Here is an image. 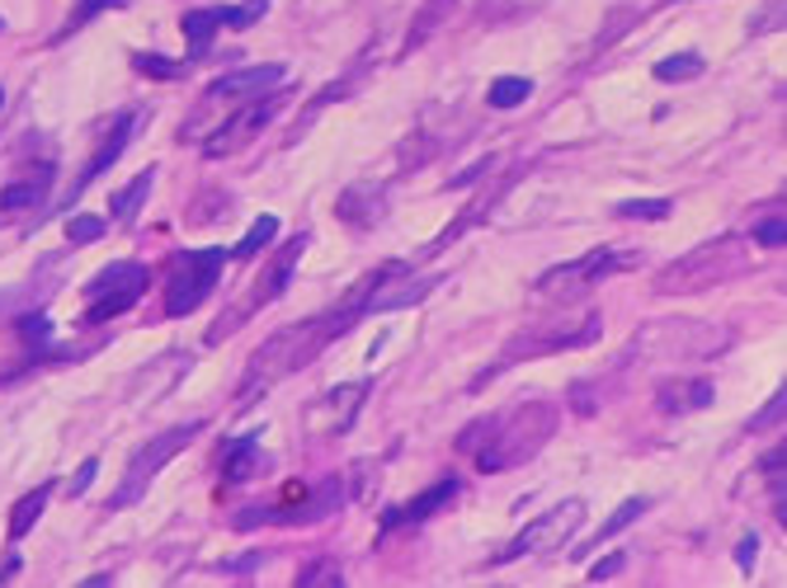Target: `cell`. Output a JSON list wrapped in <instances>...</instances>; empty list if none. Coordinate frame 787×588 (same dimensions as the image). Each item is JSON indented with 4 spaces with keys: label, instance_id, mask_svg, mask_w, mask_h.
I'll return each instance as SVG.
<instances>
[{
    "label": "cell",
    "instance_id": "cb8c5ba5",
    "mask_svg": "<svg viewBox=\"0 0 787 588\" xmlns=\"http://www.w3.org/2000/svg\"><path fill=\"white\" fill-rule=\"evenodd\" d=\"M180 29H184V39H189V47H194V57H203L208 47H213V33L217 29H226V6H208V10H189L184 20H180Z\"/></svg>",
    "mask_w": 787,
    "mask_h": 588
},
{
    "label": "cell",
    "instance_id": "484cf974",
    "mask_svg": "<svg viewBox=\"0 0 787 588\" xmlns=\"http://www.w3.org/2000/svg\"><path fill=\"white\" fill-rule=\"evenodd\" d=\"M547 0H477V20L481 24H514V20H529L538 14Z\"/></svg>",
    "mask_w": 787,
    "mask_h": 588
},
{
    "label": "cell",
    "instance_id": "1f68e13d",
    "mask_svg": "<svg viewBox=\"0 0 787 588\" xmlns=\"http://www.w3.org/2000/svg\"><path fill=\"white\" fill-rule=\"evenodd\" d=\"M66 236H72V245H95L109 236V222L95 217V212H76V217L66 222Z\"/></svg>",
    "mask_w": 787,
    "mask_h": 588
},
{
    "label": "cell",
    "instance_id": "52a82bcc",
    "mask_svg": "<svg viewBox=\"0 0 787 588\" xmlns=\"http://www.w3.org/2000/svg\"><path fill=\"white\" fill-rule=\"evenodd\" d=\"M731 344V330L703 320H656L637 334V359H712Z\"/></svg>",
    "mask_w": 787,
    "mask_h": 588
},
{
    "label": "cell",
    "instance_id": "ba28073f",
    "mask_svg": "<svg viewBox=\"0 0 787 588\" xmlns=\"http://www.w3.org/2000/svg\"><path fill=\"white\" fill-rule=\"evenodd\" d=\"M302 249H307V236H293V240H288L284 249H278L274 259H269V269L259 274L255 292L236 297L232 307H226V316L217 320V325H208V334H203V340H208V344H222V340H232V334H236L241 325H246V320H251L259 307H265V301H274V297L284 292L288 282H293V269H297V259H302Z\"/></svg>",
    "mask_w": 787,
    "mask_h": 588
},
{
    "label": "cell",
    "instance_id": "d4e9b609",
    "mask_svg": "<svg viewBox=\"0 0 787 588\" xmlns=\"http://www.w3.org/2000/svg\"><path fill=\"white\" fill-rule=\"evenodd\" d=\"M47 499H52V480H43V485L29 490L24 499H14V509H10V542H24L29 537V527L43 518Z\"/></svg>",
    "mask_w": 787,
    "mask_h": 588
},
{
    "label": "cell",
    "instance_id": "f6af8a7d",
    "mask_svg": "<svg viewBox=\"0 0 787 588\" xmlns=\"http://www.w3.org/2000/svg\"><path fill=\"white\" fill-rule=\"evenodd\" d=\"M14 575H20V556H10L6 565H0V584H6V579H14Z\"/></svg>",
    "mask_w": 787,
    "mask_h": 588
},
{
    "label": "cell",
    "instance_id": "bcb514c9",
    "mask_svg": "<svg viewBox=\"0 0 787 588\" xmlns=\"http://www.w3.org/2000/svg\"><path fill=\"white\" fill-rule=\"evenodd\" d=\"M0 104H6V95H0Z\"/></svg>",
    "mask_w": 787,
    "mask_h": 588
},
{
    "label": "cell",
    "instance_id": "83f0119b",
    "mask_svg": "<svg viewBox=\"0 0 787 588\" xmlns=\"http://www.w3.org/2000/svg\"><path fill=\"white\" fill-rule=\"evenodd\" d=\"M693 76H703V52H674V57L656 62V81H664V85L693 81Z\"/></svg>",
    "mask_w": 787,
    "mask_h": 588
},
{
    "label": "cell",
    "instance_id": "b9f144b4",
    "mask_svg": "<svg viewBox=\"0 0 787 588\" xmlns=\"http://www.w3.org/2000/svg\"><path fill=\"white\" fill-rule=\"evenodd\" d=\"M95 471H99V457H91V461H85V467L76 471V480H72V494L81 499L85 490H91V480H95Z\"/></svg>",
    "mask_w": 787,
    "mask_h": 588
},
{
    "label": "cell",
    "instance_id": "ac0fdd59",
    "mask_svg": "<svg viewBox=\"0 0 787 588\" xmlns=\"http://www.w3.org/2000/svg\"><path fill=\"white\" fill-rule=\"evenodd\" d=\"M336 217H340L344 226H359V231L377 226L382 217H387V189H382V184H354V189H344L340 199H336Z\"/></svg>",
    "mask_w": 787,
    "mask_h": 588
},
{
    "label": "cell",
    "instance_id": "6da1fadb",
    "mask_svg": "<svg viewBox=\"0 0 787 588\" xmlns=\"http://www.w3.org/2000/svg\"><path fill=\"white\" fill-rule=\"evenodd\" d=\"M363 297H369V282H354V288H349L330 311H317V316H307V320H293V325L274 330L269 340L255 349L246 377H241V400L265 396L269 386H278L284 377H293V372H302V367L317 363L321 353L340 340V334H349L363 316H369Z\"/></svg>",
    "mask_w": 787,
    "mask_h": 588
},
{
    "label": "cell",
    "instance_id": "ee69618b",
    "mask_svg": "<svg viewBox=\"0 0 787 588\" xmlns=\"http://www.w3.org/2000/svg\"><path fill=\"white\" fill-rule=\"evenodd\" d=\"M764 10H768V14H764L755 29H783V0H778V6H764Z\"/></svg>",
    "mask_w": 787,
    "mask_h": 588
},
{
    "label": "cell",
    "instance_id": "d6a6232c",
    "mask_svg": "<svg viewBox=\"0 0 787 588\" xmlns=\"http://www.w3.org/2000/svg\"><path fill=\"white\" fill-rule=\"evenodd\" d=\"M118 6H128V0H81V6H76V14H72V20L62 24V33H57V39H52V47H57L62 39H72V33H76L81 24H91L95 14H104V10H118Z\"/></svg>",
    "mask_w": 787,
    "mask_h": 588
},
{
    "label": "cell",
    "instance_id": "ab89813d",
    "mask_svg": "<svg viewBox=\"0 0 787 588\" xmlns=\"http://www.w3.org/2000/svg\"><path fill=\"white\" fill-rule=\"evenodd\" d=\"M20 334H24V344H33V349H47V334H52V325H47V316H24L20 320Z\"/></svg>",
    "mask_w": 787,
    "mask_h": 588
},
{
    "label": "cell",
    "instance_id": "9c48e42d",
    "mask_svg": "<svg viewBox=\"0 0 787 588\" xmlns=\"http://www.w3.org/2000/svg\"><path fill=\"white\" fill-rule=\"evenodd\" d=\"M222 264H226V249H222V245H208V249H180V255L170 259L166 316H189V311H199V307H203V297L217 288Z\"/></svg>",
    "mask_w": 787,
    "mask_h": 588
},
{
    "label": "cell",
    "instance_id": "9a60e30c",
    "mask_svg": "<svg viewBox=\"0 0 787 588\" xmlns=\"http://www.w3.org/2000/svg\"><path fill=\"white\" fill-rule=\"evenodd\" d=\"M369 282V297H363V307H369V316H382V311H406L415 307L419 297L429 292V278H419L411 264H382L377 274L363 278Z\"/></svg>",
    "mask_w": 787,
    "mask_h": 588
},
{
    "label": "cell",
    "instance_id": "30bf717a",
    "mask_svg": "<svg viewBox=\"0 0 787 588\" xmlns=\"http://www.w3.org/2000/svg\"><path fill=\"white\" fill-rule=\"evenodd\" d=\"M151 288V269L137 259H118L109 264L95 282H85V325H99V320H118L132 311L142 292Z\"/></svg>",
    "mask_w": 787,
    "mask_h": 588
},
{
    "label": "cell",
    "instance_id": "277c9868",
    "mask_svg": "<svg viewBox=\"0 0 787 588\" xmlns=\"http://www.w3.org/2000/svg\"><path fill=\"white\" fill-rule=\"evenodd\" d=\"M749 269V255H745V240L741 236H716L708 245L689 249L684 259H674L651 288L660 297H693V292H708L716 282H731L736 274Z\"/></svg>",
    "mask_w": 787,
    "mask_h": 588
},
{
    "label": "cell",
    "instance_id": "f546056e",
    "mask_svg": "<svg viewBox=\"0 0 787 588\" xmlns=\"http://www.w3.org/2000/svg\"><path fill=\"white\" fill-rule=\"evenodd\" d=\"M147 193H151V170L147 174H137L132 184H124L114 193V217H124V222H132L137 212H142V203H147Z\"/></svg>",
    "mask_w": 787,
    "mask_h": 588
},
{
    "label": "cell",
    "instance_id": "e0dca14e",
    "mask_svg": "<svg viewBox=\"0 0 787 588\" xmlns=\"http://www.w3.org/2000/svg\"><path fill=\"white\" fill-rule=\"evenodd\" d=\"M278 499H284V504L274 509V523H321V518H330V513H340L344 485H340V475H330L326 485H317L307 499H302V485L284 490Z\"/></svg>",
    "mask_w": 787,
    "mask_h": 588
},
{
    "label": "cell",
    "instance_id": "836d02e7",
    "mask_svg": "<svg viewBox=\"0 0 787 588\" xmlns=\"http://www.w3.org/2000/svg\"><path fill=\"white\" fill-rule=\"evenodd\" d=\"M274 236H278V222H274L269 212H265V217H259V222L251 226V236H246V240H236V249H232V255H236V259H255L259 249H265Z\"/></svg>",
    "mask_w": 787,
    "mask_h": 588
},
{
    "label": "cell",
    "instance_id": "d6986e66",
    "mask_svg": "<svg viewBox=\"0 0 787 588\" xmlns=\"http://www.w3.org/2000/svg\"><path fill=\"white\" fill-rule=\"evenodd\" d=\"M458 490H462V485H458L453 475H448V480H439V485H429L425 494H415L411 504H401V509H387V513H382V532H392V527H411V523H425L429 513H439V509H444Z\"/></svg>",
    "mask_w": 787,
    "mask_h": 588
},
{
    "label": "cell",
    "instance_id": "8fae6325",
    "mask_svg": "<svg viewBox=\"0 0 787 588\" xmlns=\"http://www.w3.org/2000/svg\"><path fill=\"white\" fill-rule=\"evenodd\" d=\"M627 264H637L632 249H589L585 259H571L562 264V269H547L538 282H533V297H552V301H575V297H585L594 282H604V278H614L623 274Z\"/></svg>",
    "mask_w": 787,
    "mask_h": 588
},
{
    "label": "cell",
    "instance_id": "7a4b0ae2",
    "mask_svg": "<svg viewBox=\"0 0 787 588\" xmlns=\"http://www.w3.org/2000/svg\"><path fill=\"white\" fill-rule=\"evenodd\" d=\"M556 419L562 415H556L552 400H523V405L500 409V415H486L477 424H467V429L453 438V448L477 461V471L500 475L510 467L533 461L542 448H547L552 434H556Z\"/></svg>",
    "mask_w": 787,
    "mask_h": 588
},
{
    "label": "cell",
    "instance_id": "d590c367",
    "mask_svg": "<svg viewBox=\"0 0 787 588\" xmlns=\"http://www.w3.org/2000/svg\"><path fill=\"white\" fill-rule=\"evenodd\" d=\"M783 409H787V391L778 386L774 396L764 400V409H759V415H755V419L745 424V429H749V434H764V429H774V424H783Z\"/></svg>",
    "mask_w": 787,
    "mask_h": 588
},
{
    "label": "cell",
    "instance_id": "44dd1931",
    "mask_svg": "<svg viewBox=\"0 0 787 588\" xmlns=\"http://www.w3.org/2000/svg\"><path fill=\"white\" fill-rule=\"evenodd\" d=\"M47 189H52V160H39L24 180H14V184L0 189V212H24L39 199H47Z\"/></svg>",
    "mask_w": 787,
    "mask_h": 588
},
{
    "label": "cell",
    "instance_id": "4dcf8cb0",
    "mask_svg": "<svg viewBox=\"0 0 787 588\" xmlns=\"http://www.w3.org/2000/svg\"><path fill=\"white\" fill-rule=\"evenodd\" d=\"M614 217H623V222H660V217H670V199H627V203H614Z\"/></svg>",
    "mask_w": 787,
    "mask_h": 588
},
{
    "label": "cell",
    "instance_id": "f35d334b",
    "mask_svg": "<svg viewBox=\"0 0 787 588\" xmlns=\"http://www.w3.org/2000/svg\"><path fill=\"white\" fill-rule=\"evenodd\" d=\"M311 584H344L340 579V569H336V560H317V565H307L302 575H297V588H311Z\"/></svg>",
    "mask_w": 787,
    "mask_h": 588
},
{
    "label": "cell",
    "instance_id": "f1b7e54d",
    "mask_svg": "<svg viewBox=\"0 0 787 588\" xmlns=\"http://www.w3.org/2000/svg\"><path fill=\"white\" fill-rule=\"evenodd\" d=\"M529 95H533V81L529 76H500L491 85V95H486V104H491V109H519Z\"/></svg>",
    "mask_w": 787,
    "mask_h": 588
},
{
    "label": "cell",
    "instance_id": "5bb4252c",
    "mask_svg": "<svg viewBox=\"0 0 787 588\" xmlns=\"http://www.w3.org/2000/svg\"><path fill=\"white\" fill-rule=\"evenodd\" d=\"M585 518V499H562L552 513H542V518H533L529 527L519 532V542H510L504 550H496L491 565H510V560H523L533 556V550H547L556 537H566V532Z\"/></svg>",
    "mask_w": 787,
    "mask_h": 588
},
{
    "label": "cell",
    "instance_id": "4fadbf2b",
    "mask_svg": "<svg viewBox=\"0 0 787 588\" xmlns=\"http://www.w3.org/2000/svg\"><path fill=\"white\" fill-rule=\"evenodd\" d=\"M274 114H278V99H274V95L251 99L246 109H236V114L226 118L213 137H203V156H208V160H226V156L246 151L251 141L269 128V118H274Z\"/></svg>",
    "mask_w": 787,
    "mask_h": 588
},
{
    "label": "cell",
    "instance_id": "8d00e7d4",
    "mask_svg": "<svg viewBox=\"0 0 787 588\" xmlns=\"http://www.w3.org/2000/svg\"><path fill=\"white\" fill-rule=\"evenodd\" d=\"M749 236H755V245H764V249H783V240H787V222H783V207L774 212V217H764L755 231H749Z\"/></svg>",
    "mask_w": 787,
    "mask_h": 588
},
{
    "label": "cell",
    "instance_id": "7c38bea8",
    "mask_svg": "<svg viewBox=\"0 0 787 588\" xmlns=\"http://www.w3.org/2000/svg\"><path fill=\"white\" fill-rule=\"evenodd\" d=\"M369 386L373 382H340V386H330L326 396L307 400V409H302L307 434L311 438H340V434H349L359 424L363 400H369Z\"/></svg>",
    "mask_w": 787,
    "mask_h": 588
},
{
    "label": "cell",
    "instance_id": "4316f807",
    "mask_svg": "<svg viewBox=\"0 0 787 588\" xmlns=\"http://www.w3.org/2000/svg\"><path fill=\"white\" fill-rule=\"evenodd\" d=\"M453 10H458V0H425V6H419V20H415V29L406 33V47H401V52H415L434 29H439V24L448 20Z\"/></svg>",
    "mask_w": 787,
    "mask_h": 588
},
{
    "label": "cell",
    "instance_id": "e575fe53",
    "mask_svg": "<svg viewBox=\"0 0 787 588\" xmlns=\"http://www.w3.org/2000/svg\"><path fill=\"white\" fill-rule=\"evenodd\" d=\"M132 66L142 71V76H156V81H180L184 76V62H166V57H151V52H132Z\"/></svg>",
    "mask_w": 787,
    "mask_h": 588
},
{
    "label": "cell",
    "instance_id": "3957f363",
    "mask_svg": "<svg viewBox=\"0 0 787 588\" xmlns=\"http://www.w3.org/2000/svg\"><path fill=\"white\" fill-rule=\"evenodd\" d=\"M284 81H288V71H284V66H246V71H232V76L213 81V90H203V99L194 104V114L184 118L180 141H184V147H194V141L213 137L236 109H246L251 99L274 95Z\"/></svg>",
    "mask_w": 787,
    "mask_h": 588
},
{
    "label": "cell",
    "instance_id": "7402d4cb",
    "mask_svg": "<svg viewBox=\"0 0 787 588\" xmlns=\"http://www.w3.org/2000/svg\"><path fill=\"white\" fill-rule=\"evenodd\" d=\"M646 509H651V499H627V504H618L614 513H608V523H604L599 532H594V537H585L581 546H571V556H575V560H585V556H589V550H594V546H604V542H614V537H618V532H623V527H632V523L641 518V513H646Z\"/></svg>",
    "mask_w": 787,
    "mask_h": 588
},
{
    "label": "cell",
    "instance_id": "2e32d148",
    "mask_svg": "<svg viewBox=\"0 0 787 588\" xmlns=\"http://www.w3.org/2000/svg\"><path fill=\"white\" fill-rule=\"evenodd\" d=\"M142 118H147V109H142V114H124V118L114 122V128H109V137L99 141V151L91 156V165H85V170L76 174V184L66 189V193H62V203H57V207H76V199H81V193L91 189V184L99 180V174H109V170H114V160H118V156L128 151L132 132H142Z\"/></svg>",
    "mask_w": 787,
    "mask_h": 588
},
{
    "label": "cell",
    "instance_id": "8992f818",
    "mask_svg": "<svg viewBox=\"0 0 787 588\" xmlns=\"http://www.w3.org/2000/svg\"><path fill=\"white\" fill-rule=\"evenodd\" d=\"M199 434H203V424H199V419H189V424H174V429L156 434V438L147 442V448H137V452H132V461H128V471H124V480H118L114 499H109V513L132 509L137 499H142V494L151 490V480L166 471V461L180 457V452H184Z\"/></svg>",
    "mask_w": 787,
    "mask_h": 588
},
{
    "label": "cell",
    "instance_id": "74e56055",
    "mask_svg": "<svg viewBox=\"0 0 787 588\" xmlns=\"http://www.w3.org/2000/svg\"><path fill=\"white\" fill-rule=\"evenodd\" d=\"M269 0H246V6H226V29H251L265 20Z\"/></svg>",
    "mask_w": 787,
    "mask_h": 588
},
{
    "label": "cell",
    "instance_id": "603a6c76",
    "mask_svg": "<svg viewBox=\"0 0 787 588\" xmlns=\"http://www.w3.org/2000/svg\"><path fill=\"white\" fill-rule=\"evenodd\" d=\"M265 471V452H259V434H251V438H241V442H232V448L222 452V480H251V475H259Z\"/></svg>",
    "mask_w": 787,
    "mask_h": 588
},
{
    "label": "cell",
    "instance_id": "5b68a950",
    "mask_svg": "<svg viewBox=\"0 0 787 588\" xmlns=\"http://www.w3.org/2000/svg\"><path fill=\"white\" fill-rule=\"evenodd\" d=\"M604 334L599 311H542L529 330H519L510 344H504L500 363H523V359H542V353H571L585 349Z\"/></svg>",
    "mask_w": 787,
    "mask_h": 588
},
{
    "label": "cell",
    "instance_id": "ffe728a7",
    "mask_svg": "<svg viewBox=\"0 0 787 588\" xmlns=\"http://www.w3.org/2000/svg\"><path fill=\"white\" fill-rule=\"evenodd\" d=\"M712 400H716L712 382H679V377H670V382H660V391H656V405L664 409V415H689V409H708Z\"/></svg>",
    "mask_w": 787,
    "mask_h": 588
},
{
    "label": "cell",
    "instance_id": "60d3db41",
    "mask_svg": "<svg viewBox=\"0 0 787 588\" xmlns=\"http://www.w3.org/2000/svg\"><path fill=\"white\" fill-rule=\"evenodd\" d=\"M627 565V550H614V556H604L599 565H589V584H608Z\"/></svg>",
    "mask_w": 787,
    "mask_h": 588
},
{
    "label": "cell",
    "instance_id": "7bdbcfd3",
    "mask_svg": "<svg viewBox=\"0 0 787 588\" xmlns=\"http://www.w3.org/2000/svg\"><path fill=\"white\" fill-rule=\"evenodd\" d=\"M755 556H759V542H755V537H745V542L736 546V565L745 569V575H749V569H755Z\"/></svg>",
    "mask_w": 787,
    "mask_h": 588
}]
</instances>
